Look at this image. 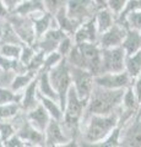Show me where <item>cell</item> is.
Here are the masks:
<instances>
[{"label":"cell","mask_w":141,"mask_h":147,"mask_svg":"<svg viewBox=\"0 0 141 147\" xmlns=\"http://www.w3.org/2000/svg\"><path fill=\"white\" fill-rule=\"evenodd\" d=\"M125 90H108L99 86H93L87 104H86L84 120L92 114H107L114 113L123 99Z\"/></svg>","instance_id":"1"},{"label":"cell","mask_w":141,"mask_h":147,"mask_svg":"<svg viewBox=\"0 0 141 147\" xmlns=\"http://www.w3.org/2000/svg\"><path fill=\"white\" fill-rule=\"evenodd\" d=\"M86 104H87V100L79 98L74 87L71 86L66 96L65 108H64V112H63V119L60 124L66 136L74 142H76V139L79 136Z\"/></svg>","instance_id":"2"},{"label":"cell","mask_w":141,"mask_h":147,"mask_svg":"<svg viewBox=\"0 0 141 147\" xmlns=\"http://www.w3.org/2000/svg\"><path fill=\"white\" fill-rule=\"evenodd\" d=\"M86 120V127L84 131V140L90 146H93L102 141L118 124V114L117 112L107 115L101 114H92Z\"/></svg>","instance_id":"3"},{"label":"cell","mask_w":141,"mask_h":147,"mask_svg":"<svg viewBox=\"0 0 141 147\" xmlns=\"http://www.w3.org/2000/svg\"><path fill=\"white\" fill-rule=\"evenodd\" d=\"M49 80L51 84L54 87V90L58 93V100L59 104L64 112L65 108V102H66V96L71 87V76H70V65L66 61L65 58L61 59V61L52 67L48 71Z\"/></svg>","instance_id":"4"},{"label":"cell","mask_w":141,"mask_h":147,"mask_svg":"<svg viewBox=\"0 0 141 147\" xmlns=\"http://www.w3.org/2000/svg\"><path fill=\"white\" fill-rule=\"evenodd\" d=\"M11 123L16 129V134L21 137L26 146H44V132L37 130L27 120L25 112L21 110L11 119Z\"/></svg>","instance_id":"5"},{"label":"cell","mask_w":141,"mask_h":147,"mask_svg":"<svg viewBox=\"0 0 141 147\" xmlns=\"http://www.w3.org/2000/svg\"><path fill=\"white\" fill-rule=\"evenodd\" d=\"M66 13L77 25L94 17L98 7L92 0H65Z\"/></svg>","instance_id":"6"},{"label":"cell","mask_w":141,"mask_h":147,"mask_svg":"<svg viewBox=\"0 0 141 147\" xmlns=\"http://www.w3.org/2000/svg\"><path fill=\"white\" fill-rule=\"evenodd\" d=\"M70 76H71V86L74 87L79 98L88 100V97L94 86V81H93L94 75L91 71L86 70V69L70 65Z\"/></svg>","instance_id":"7"},{"label":"cell","mask_w":141,"mask_h":147,"mask_svg":"<svg viewBox=\"0 0 141 147\" xmlns=\"http://www.w3.org/2000/svg\"><path fill=\"white\" fill-rule=\"evenodd\" d=\"M125 52L121 45L114 48H101V72L124 71Z\"/></svg>","instance_id":"8"},{"label":"cell","mask_w":141,"mask_h":147,"mask_svg":"<svg viewBox=\"0 0 141 147\" xmlns=\"http://www.w3.org/2000/svg\"><path fill=\"white\" fill-rule=\"evenodd\" d=\"M7 20L24 44H33L37 40L31 16H21L17 13L10 12V15L7 16Z\"/></svg>","instance_id":"9"},{"label":"cell","mask_w":141,"mask_h":147,"mask_svg":"<svg viewBox=\"0 0 141 147\" xmlns=\"http://www.w3.org/2000/svg\"><path fill=\"white\" fill-rule=\"evenodd\" d=\"M94 85L108 90H125L131 86L133 80L125 70L120 72H102L93 77Z\"/></svg>","instance_id":"10"},{"label":"cell","mask_w":141,"mask_h":147,"mask_svg":"<svg viewBox=\"0 0 141 147\" xmlns=\"http://www.w3.org/2000/svg\"><path fill=\"white\" fill-rule=\"evenodd\" d=\"M76 44V43H75ZM80 52L85 60V69L94 76L101 72V47L98 43H79Z\"/></svg>","instance_id":"11"},{"label":"cell","mask_w":141,"mask_h":147,"mask_svg":"<svg viewBox=\"0 0 141 147\" xmlns=\"http://www.w3.org/2000/svg\"><path fill=\"white\" fill-rule=\"evenodd\" d=\"M75 145L74 141H71L66 136L61 127L60 121L51 119L47 127L44 130V146L48 147H57V146H67Z\"/></svg>","instance_id":"12"},{"label":"cell","mask_w":141,"mask_h":147,"mask_svg":"<svg viewBox=\"0 0 141 147\" xmlns=\"http://www.w3.org/2000/svg\"><path fill=\"white\" fill-rule=\"evenodd\" d=\"M120 146L141 147V118L135 117L121 126Z\"/></svg>","instance_id":"13"},{"label":"cell","mask_w":141,"mask_h":147,"mask_svg":"<svg viewBox=\"0 0 141 147\" xmlns=\"http://www.w3.org/2000/svg\"><path fill=\"white\" fill-rule=\"evenodd\" d=\"M126 27L115 21L107 31L102 32L98 37V44L101 48H114L119 47L126 34Z\"/></svg>","instance_id":"14"},{"label":"cell","mask_w":141,"mask_h":147,"mask_svg":"<svg viewBox=\"0 0 141 147\" xmlns=\"http://www.w3.org/2000/svg\"><path fill=\"white\" fill-rule=\"evenodd\" d=\"M72 37H74V42L76 44H79V43H98L99 33L97 31L94 17L85 21L84 24H81L77 27L75 33L72 34Z\"/></svg>","instance_id":"15"},{"label":"cell","mask_w":141,"mask_h":147,"mask_svg":"<svg viewBox=\"0 0 141 147\" xmlns=\"http://www.w3.org/2000/svg\"><path fill=\"white\" fill-rule=\"evenodd\" d=\"M39 103L38 100V90H37V76L27 85L21 92V110L22 112H28L33 109Z\"/></svg>","instance_id":"16"},{"label":"cell","mask_w":141,"mask_h":147,"mask_svg":"<svg viewBox=\"0 0 141 147\" xmlns=\"http://www.w3.org/2000/svg\"><path fill=\"white\" fill-rule=\"evenodd\" d=\"M26 118L37 130L42 131V132H44L48 123L51 121V119H52L40 103H38L33 109L26 112Z\"/></svg>","instance_id":"17"},{"label":"cell","mask_w":141,"mask_h":147,"mask_svg":"<svg viewBox=\"0 0 141 147\" xmlns=\"http://www.w3.org/2000/svg\"><path fill=\"white\" fill-rule=\"evenodd\" d=\"M33 22V28H34V33H36V38L42 37L45 32L52 27H57L55 20H54V15L49 11H44L37 13V15L31 16Z\"/></svg>","instance_id":"18"},{"label":"cell","mask_w":141,"mask_h":147,"mask_svg":"<svg viewBox=\"0 0 141 147\" xmlns=\"http://www.w3.org/2000/svg\"><path fill=\"white\" fill-rule=\"evenodd\" d=\"M53 15H54V20H55L57 27H59L61 31H64L65 33L69 34V36H72L75 33V31L77 30L79 25L67 16L66 10H65V4L59 7Z\"/></svg>","instance_id":"19"},{"label":"cell","mask_w":141,"mask_h":147,"mask_svg":"<svg viewBox=\"0 0 141 147\" xmlns=\"http://www.w3.org/2000/svg\"><path fill=\"white\" fill-rule=\"evenodd\" d=\"M44 11L47 10L44 7L43 0H22L12 12L21 16H33Z\"/></svg>","instance_id":"20"},{"label":"cell","mask_w":141,"mask_h":147,"mask_svg":"<svg viewBox=\"0 0 141 147\" xmlns=\"http://www.w3.org/2000/svg\"><path fill=\"white\" fill-rule=\"evenodd\" d=\"M121 48L124 49L125 55H131L141 50V33L136 30L128 28L126 34L123 39Z\"/></svg>","instance_id":"21"},{"label":"cell","mask_w":141,"mask_h":147,"mask_svg":"<svg viewBox=\"0 0 141 147\" xmlns=\"http://www.w3.org/2000/svg\"><path fill=\"white\" fill-rule=\"evenodd\" d=\"M37 90H38V93L44 96V97H48V98H52L54 100H58V93H57V91L54 90V87L51 84L48 71L40 70L37 74Z\"/></svg>","instance_id":"22"},{"label":"cell","mask_w":141,"mask_h":147,"mask_svg":"<svg viewBox=\"0 0 141 147\" xmlns=\"http://www.w3.org/2000/svg\"><path fill=\"white\" fill-rule=\"evenodd\" d=\"M115 21H117L115 15L109 10L108 7L98 9L97 12L94 13V22H96L97 31L99 34H101L102 32L107 31Z\"/></svg>","instance_id":"23"},{"label":"cell","mask_w":141,"mask_h":147,"mask_svg":"<svg viewBox=\"0 0 141 147\" xmlns=\"http://www.w3.org/2000/svg\"><path fill=\"white\" fill-rule=\"evenodd\" d=\"M38 100L39 103L43 105L44 109L47 110V113L49 114V117L54 120H58V121H61L63 119V109L60 107L58 100H54L52 98H48V97H44V96L39 94L38 93Z\"/></svg>","instance_id":"24"},{"label":"cell","mask_w":141,"mask_h":147,"mask_svg":"<svg viewBox=\"0 0 141 147\" xmlns=\"http://www.w3.org/2000/svg\"><path fill=\"white\" fill-rule=\"evenodd\" d=\"M0 42L1 43H13V44H24L12 28L11 24L7 18L0 20Z\"/></svg>","instance_id":"25"},{"label":"cell","mask_w":141,"mask_h":147,"mask_svg":"<svg viewBox=\"0 0 141 147\" xmlns=\"http://www.w3.org/2000/svg\"><path fill=\"white\" fill-rule=\"evenodd\" d=\"M124 69L128 72V75L134 80L136 76L141 72V50L138 53L125 55V61H124Z\"/></svg>","instance_id":"26"},{"label":"cell","mask_w":141,"mask_h":147,"mask_svg":"<svg viewBox=\"0 0 141 147\" xmlns=\"http://www.w3.org/2000/svg\"><path fill=\"white\" fill-rule=\"evenodd\" d=\"M36 76H37V74L28 71V70L26 72H22V74H15V76H13V79L9 87H10L13 92H22V90H24Z\"/></svg>","instance_id":"27"},{"label":"cell","mask_w":141,"mask_h":147,"mask_svg":"<svg viewBox=\"0 0 141 147\" xmlns=\"http://www.w3.org/2000/svg\"><path fill=\"white\" fill-rule=\"evenodd\" d=\"M120 132H121V126L117 125L102 141H99L98 144L93 145V146H97V147H118V146H120Z\"/></svg>","instance_id":"28"},{"label":"cell","mask_w":141,"mask_h":147,"mask_svg":"<svg viewBox=\"0 0 141 147\" xmlns=\"http://www.w3.org/2000/svg\"><path fill=\"white\" fill-rule=\"evenodd\" d=\"M21 112L20 103L0 104V120H11Z\"/></svg>","instance_id":"29"},{"label":"cell","mask_w":141,"mask_h":147,"mask_svg":"<svg viewBox=\"0 0 141 147\" xmlns=\"http://www.w3.org/2000/svg\"><path fill=\"white\" fill-rule=\"evenodd\" d=\"M20 102H21V92H13L10 87L0 86V104L20 103Z\"/></svg>","instance_id":"30"},{"label":"cell","mask_w":141,"mask_h":147,"mask_svg":"<svg viewBox=\"0 0 141 147\" xmlns=\"http://www.w3.org/2000/svg\"><path fill=\"white\" fill-rule=\"evenodd\" d=\"M22 44L13 43H1L0 44V54L10 59H19Z\"/></svg>","instance_id":"31"},{"label":"cell","mask_w":141,"mask_h":147,"mask_svg":"<svg viewBox=\"0 0 141 147\" xmlns=\"http://www.w3.org/2000/svg\"><path fill=\"white\" fill-rule=\"evenodd\" d=\"M121 25H124L126 28L136 30L140 32L141 31V10L129 12L125 16L124 21L121 22Z\"/></svg>","instance_id":"32"},{"label":"cell","mask_w":141,"mask_h":147,"mask_svg":"<svg viewBox=\"0 0 141 147\" xmlns=\"http://www.w3.org/2000/svg\"><path fill=\"white\" fill-rule=\"evenodd\" d=\"M44 57H45V54L43 52H40V50H36L33 58L31 59V61L28 64H27V70L32 71L34 74H38L43 67Z\"/></svg>","instance_id":"33"},{"label":"cell","mask_w":141,"mask_h":147,"mask_svg":"<svg viewBox=\"0 0 141 147\" xmlns=\"http://www.w3.org/2000/svg\"><path fill=\"white\" fill-rule=\"evenodd\" d=\"M139 10H141V0H128L124 9L121 10V12L117 16V21L119 22V24H121V22L124 21L125 16L128 15L129 12L139 11Z\"/></svg>","instance_id":"34"},{"label":"cell","mask_w":141,"mask_h":147,"mask_svg":"<svg viewBox=\"0 0 141 147\" xmlns=\"http://www.w3.org/2000/svg\"><path fill=\"white\" fill-rule=\"evenodd\" d=\"M15 132L16 129L11 120H0V141H1V144L6 141L9 137H11Z\"/></svg>","instance_id":"35"},{"label":"cell","mask_w":141,"mask_h":147,"mask_svg":"<svg viewBox=\"0 0 141 147\" xmlns=\"http://www.w3.org/2000/svg\"><path fill=\"white\" fill-rule=\"evenodd\" d=\"M64 58L63 55L59 54L57 50L55 52H52V53H48L45 54L44 57V63H43V67L42 70H45V71H49L52 67H54L55 65H58L59 63L61 61V59Z\"/></svg>","instance_id":"36"},{"label":"cell","mask_w":141,"mask_h":147,"mask_svg":"<svg viewBox=\"0 0 141 147\" xmlns=\"http://www.w3.org/2000/svg\"><path fill=\"white\" fill-rule=\"evenodd\" d=\"M36 50H37V49L34 48L33 44H22L19 60H20L22 64H25L26 67H27V64H28V63L31 61V59L33 58Z\"/></svg>","instance_id":"37"},{"label":"cell","mask_w":141,"mask_h":147,"mask_svg":"<svg viewBox=\"0 0 141 147\" xmlns=\"http://www.w3.org/2000/svg\"><path fill=\"white\" fill-rule=\"evenodd\" d=\"M74 44H75V42L72 40V36L66 34L64 38H63L60 42H59L58 48H57V52L65 58L66 55L69 54V52L71 50V48H72V45H74Z\"/></svg>","instance_id":"38"},{"label":"cell","mask_w":141,"mask_h":147,"mask_svg":"<svg viewBox=\"0 0 141 147\" xmlns=\"http://www.w3.org/2000/svg\"><path fill=\"white\" fill-rule=\"evenodd\" d=\"M128 0H107V7L115 15V17L121 12Z\"/></svg>","instance_id":"39"},{"label":"cell","mask_w":141,"mask_h":147,"mask_svg":"<svg viewBox=\"0 0 141 147\" xmlns=\"http://www.w3.org/2000/svg\"><path fill=\"white\" fill-rule=\"evenodd\" d=\"M3 146H5V147H24V146H26V144L22 141L21 137L15 132L11 137H9L6 141L3 142Z\"/></svg>","instance_id":"40"},{"label":"cell","mask_w":141,"mask_h":147,"mask_svg":"<svg viewBox=\"0 0 141 147\" xmlns=\"http://www.w3.org/2000/svg\"><path fill=\"white\" fill-rule=\"evenodd\" d=\"M15 76V72L12 71H6L0 69V86L1 87H9L11 84V81Z\"/></svg>","instance_id":"41"},{"label":"cell","mask_w":141,"mask_h":147,"mask_svg":"<svg viewBox=\"0 0 141 147\" xmlns=\"http://www.w3.org/2000/svg\"><path fill=\"white\" fill-rule=\"evenodd\" d=\"M45 10L54 13L60 6H63L65 4V0H43Z\"/></svg>","instance_id":"42"},{"label":"cell","mask_w":141,"mask_h":147,"mask_svg":"<svg viewBox=\"0 0 141 147\" xmlns=\"http://www.w3.org/2000/svg\"><path fill=\"white\" fill-rule=\"evenodd\" d=\"M131 88H133V92H134L136 99H138V102L140 103L141 102V72L133 80Z\"/></svg>","instance_id":"43"},{"label":"cell","mask_w":141,"mask_h":147,"mask_svg":"<svg viewBox=\"0 0 141 147\" xmlns=\"http://www.w3.org/2000/svg\"><path fill=\"white\" fill-rule=\"evenodd\" d=\"M22 1V0H3V3H4V5H5L7 7V10L12 12L13 10L16 9V6L19 5V4Z\"/></svg>","instance_id":"44"},{"label":"cell","mask_w":141,"mask_h":147,"mask_svg":"<svg viewBox=\"0 0 141 147\" xmlns=\"http://www.w3.org/2000/svg\"><path fill=\"white\" fill-rule=\"evenodd\" d=\"M9 15H10V11L4 5L3 0H0V20H5V18H7Z\"/></svg>","instance_id":"45"},{"label":"cell","mask_w":141,"mask_h":147,"mask_svg":"<svg viewBox=\"0 0 141 147\" xmlns=\"http://www.w3.org/2000/svg\"><path fill=\"white\" fill-rule=\"evenodd\" d=\"M92 1L96 4L98 9H102V7H107V0H92Z\"/></svg>","instance_id":"46"},{"label":"cell","mask_w":141,"mask_h":147,"mask_svg":"<svg viewBox=\"0 0 141 147\" xmlns=\"http://www.w3.org/2000/svg\"><path fill=\"white\" fill-rule=\"evenodd\" d=\"M136 117L141 118V102L139 103V108H138V113H136Z\"/></svg>","instance_id":"47"},{"label":"cell","mask_w":141,"mask_h":147,"mask_svg":"<svg viewBox=\"0 0 141 147\" xmlns=\"http://www.w3.org/2000/svg\"><path fill=\"white\" fill-rule=\"evenodd\" d=\"M0 146H3V144H1V141H0Z\"/></svg>","instance_id":"48"},{"label":"cell","mask_w":141,"mask_h":147,"mask_svg":"<svg viewBox=\"0 0 141 147\" xmlns=\"http://www.w3.org/2000/svg\"><path fill=\"white\" fill-rule=\"evenodd\" d=\"M0 44H1V42H0Z\"/></svg>","instance_id":"49"},{"label":"cell","mask_w":141,"mask_h":147,"mask_svg":"<svg viewBox=\"0 0 141 147\" xmlns=\"http://www.w3.org/2000/svg\"><path fill=\"white\" fill-rule=\"evenodd\" d=\"M140 33H141V31H140Z\"/></svg>","instance_id":"50"}]
</instances>
